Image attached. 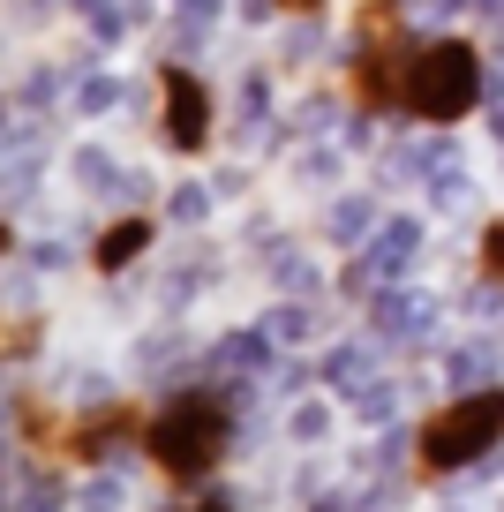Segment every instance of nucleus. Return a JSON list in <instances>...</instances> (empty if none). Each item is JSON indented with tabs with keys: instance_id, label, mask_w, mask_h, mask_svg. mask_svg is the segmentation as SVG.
<instances>
[{
	"instance_id": "7ed1b4c3",
	"label": "nucleus",
	"mask_w": 504,
	"mask_h": 512,
	"mask_svg": "<svg viewBox=\"0 0 504 512\" xmlns=\"http://www.w3.org/2000/svg\"><path fill=\"white\" fill-rule=\"evenodd\" d=\"M497 437H504V392H474V400L444 407L422 430V460L429 467H467V460H482Z\"/></svg>"
},
{
	"instance_id": "0eeeda50",
	"label": "nucleus",
	"mask_w": 504,
	"mask_h": 512,
	"mask_svg": "<svg viewBox=\"0 0 504 512\" xmlns=\"http://www.w3.org/2000/svg\"><path fill=\"white\" fill-rule=\"evenodd\" d=\"M279 8H316V0H279Z\"/></svg>"
},
{
	"instance_id": "20e7f679",
	"label": "nucleus",
	"mask_w": 504,
	"mask_h": 512,
	"mask_svg": "<svg viewBox=\"0 0 504 512\" xmlns=\"http://www.w3.org/2000/svg\"><path fill=\"white\" fill-rule=\"evenodd\" d=\"M166 128H174V144L181 151H204V128H211V113H204V83L196 76H166Z\"/></svg>"
},
{
	"instance_id": "39448f33",
	"label": "nucleus",
	"mask_w": 504,
	"mask_h": 512,
	"mask_svg": "<svg viewBox=\"0 0 504 512\" xmlns=\"http://www.w3.org/2000/svg\"><path fill=\"white\" fill-rule=\"evenodd\" d=\"M143 241H151V226H143V219H128V226H113V234H106V241H98V264H106V272H113V264H121V256H136V249H143Z\"/></svg>"
},
{
	"instance_id": "f03ea898",
	"label": "nucleus",
	"mask_w": 504,
	"mask_h": 512,
	"mask_svg": "<svg viewBox=\"0 0 504 512\" xmlns=\"http://www.w3.org/2000/svg\"><path fill=\"white\" fill-rule=\"evenodd\" d=\"M482 98V61H474L467 38H444V46L414 53V76H407V106L422 121H459V113Z\"/></svg>"
},
{
	"instance_id": "f257e3e1",
	"label": "nucleus",
	"mask_w": 504,
	"mask_h": 512,
	"mask_svg": "<svg viewBox=\"0 0 504 512\" xmlns=\"http://www.w3.org/2000/svg\"><path fill=\"white\" fill-rule=\"evenodd\" d=\"M219 452H226V407L211 400V392H181V400L151 422V460L166 467V475H181V482L211 475Z\"/></svg>"
},
{
	"instance_id": "423d86ee",
	"label": "nucleus",
	"mask_w": 504,
	"mask_h": 512,
	"mask_svg": "<svg viewBox=\"0 0 504 512\" xmlns=\"http://www.w3.org/2000/svg\"><path fill=\"white\" fill-rule=\"evenodd\" d=\"M482 256H489V272H497V279H504V219H497V226H489V241H482Z\"/></svg>"
}]
</instances>
